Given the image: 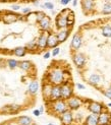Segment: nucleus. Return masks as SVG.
<instances>
[{"label":"nucleus","instance_id":"nucleus-1","mask_svg":"<svg viewBox=\"0 0 111 125\" xmlns=\"http://www.w3.org/2000/svg\"><path fill=\"white\" fill-rule=\"evenodd\" d=\"M68 75H70V73L64 68L60 66H53L48 70L46 74V82L51 84L61 85L63 83L69 80Z\"/></svg>","mask_w":111,"mask_h":125},{"label":"nucleus","instance_id":"nucleus-2","mask_svg":"<svg viewBox=\"0 0 111 125\" xmlns=\"http://www.w3.org/2000/svg\"><path fill=\"white\" fill-rule=\"evenodd\" d=\"M47 104L49 105V108L51 109V112L54 115H61L65 112L66 110H68V107H67V104L65 100L59 99L56 100V101H52V102H47Z\"/></svg>","mask_w":111,"mask_h":125},{"label":"nucleus","instance_id":"nucleus-3","mask_svg":"<svg viewBox=\"0 0 111 125\" xmlns=\"http://www.w3.org/2000/svg\"><path fill=\"white\" fill-rule=\"evenodd\" d=\"M23 15L21 14H17L15 13L14 11H5L2 13L1 15V21L5 23V24H11V23H14L17 21H21V20H26L24 17H22Z\"/></svg>","mask_w":111,"mask_h":125},{"label":"nucleus","instance_id":"nucleus-4","mask_svg":"<svg viewBox=\"0 0 111 125\" xmlns=\"http://www.w3.org/2000/svg\"><path fill=\"white\" fill-rule=\"evenodd\" d=\"M72 62L73 64L76 65V67L78 69H84L86 67V64H87V57L84 53H81V52H73L72 53Z\"/></svg>","mask_w":111,"mask_h":125},{"label":"nucleus","instance_id":"nucleus-5","mask_svg":"<svg viewBox=\"0 0 111 125\" xmlns=\"http://www.w3.org/2000/svg\"><path fill=\"white\" fill-rule=\"evenodd\" d=\"M61 87V99L62 100H66L69 99L71 96H73V84L71 82L67 80V82L63 83L62 84L60 85Z\"/></svg>","mask_w":111,"mask_h":125},{"label":"nucleus","instance_id":"nucleus-6","mask_svg":"<svg viewBox=\"0 0 111 125\" xmlns=\"http://www.w3.org/2000/svg\"><path fill=\"white\" fill-rule=\"evenodd\" d=\"M66 104H67V107H68V110H70V111H77V110H78L83 106L84 101L81 98H78V97L73 95L69 99L66 100Z\"/></svg>","mask_w":111,"mask_h":125},{"label":"nucleus","instance_id":"nucleus-7","mask_svg":"<svg viewBox=\"0 0 111 125\" xmlns=\"http://www.w3.org/2000/svg\"><path fill=\"white\" fill-rule=\"evenodd\" d=\"M87 109L90 111V113L95 114V115H99L102 111H104L106 108L102 103L96 102V101H89L87 105Z\"/></svg>","mask_w":111,"mask_h":125},{"label":"nucleus","instance_id":"nucleus-8","mask_svg":"<svg viewBox=\"0 0 111 125\" xmlns=\"http://www.w3.org/2000/svg\"><path fill=\"white\" fill-rule=\"evenodd\" d=\"M83 45V37L81 33H76L72 36V39L70 42V49L72 52H77L78 51V49H81Z\"/></svg>","mask_w":111,"mask_h":125},{"label":"nucleus","instance_id":"nucleus-9","mask_svg":"<svg viewBox=\"0 0 111 125\" xmlns=\"http://www.w3.org/2000/svg\"><path fill=\"white\" fill-rule=\"evenodd\" d=\"M87 82L92 86L99 87L101 84H103L104 78H103L102 75H100V74H98V73H91L87 78Z\"/></svg>","mask_w":111,"mask_h":125},{"label":"nucleus","instance_id":"nucleus-10","mask_svg":"<svg viewBox=\"0 0 111 125\" xmlns=\"http://www.w3.org/2000/svg\"><path fill=\"white\" fill-rule=\"evenodd\" d=\"M49 32H42L40 36L37 38V50L38 52L44 51L47 48V37Z\"/></svg>","mask_w":111,"mask_h":125},{"label":"nucleus","instance_id":"nucleus-11","mask_svg":"<svg viewBox=\"0 0 111 125\" xmlns=\"http://www.w3.org/2000/svg\"><path fill=\"white\" fill-rule=\"evenodd\" d=\"M98 125H111V112L107 109L98 115Z\"/></svg>","mask_w":111,"mask_h":125},{"label":"nucleus","instance_id":"nucleus-12","mask_svg":"<svg viewBox=\"0 0 111 125\" xmlns=\"http://www.w3.org/2000/svg\"><path fill=\"white\" fill-rule=\"evenodd\" d=\"M59 119H60L61 123H62L63 125H72L73 120H75V117H73L72 111L66 110L61 115H59Z\"/></svg>","mask_w":111,"mask_h":125},{"label":"nucleus","instance_id":"nucleus-13","mask_svg":"<svg viewBox=\"0 0 111 125\" xmlns=\"http://www.w3.org/2000/svg\"><path fill=\"white\" fill-rule=\"evenodd\" d=\"M42 32H51V17L47 14L38 22Z\"/></svg>","mask_w":111,"mask_h":125},{"label":"nucleus","instance_id":"nucleus-14","mask_svg":"<svg viewBox=\"0 0 111 125\" xmlns=\"http://www.w3.org/2000/svg\"><path fill=\"white\" fill-rule=\"evenodd\" d=\"M70 31H71V28H64V29H60L57 31L56 37H57V40H58L59 44L64 43L67 40V38L69 37Z\"/></svg>","mask_w":111,"mask_h":125},{"label":"nucleus","instance_id":"nucleus-15","mask_svg":"<svg viewBox=\"0 0 111 125\" xmlns=\"http://www.w3.org/2000/svg\"><path fill=\"white\" fill-rule=\"evenodd\" d=\"M81 4L85 14H91L94 11V7H95L94 0H82Z\"/></svg>","mask_w":111,"mask_h":125},{"label":"nucleus","instance_id":"nucleus-16","mask_svg":"<svg viewBox=\"0 0 111 125\" xmlns=\"http://www.w3.org/2000/svg\"><path fill=\"white\" fill-rule=\"evenodd\" d=\"M61 99V87L58 84H52L50 98H49V102L56 101V100Z\"/></svg>","mask_w":111,"mask_h":125},{"label":"nucleus","instance_id":"nucleus-17","mask_svg":"<svg viewBox=\"0 0 111 125\" xmlns=\"http://www.w3.org/2000/svg\"><path fill=\"white\" fill-rule=\"evenodd\" d=\"M59 42L57 40L56 34H54L52 32L48 33V37H47V48L49 49H53L55 47H58Z\"/></svg>","mask_w":111,"mask_h":125},{"label":"nucleus","instance_id":"nucleus-18","mask_svg":"<svg viewBox=\"0 0 111 125\" xmlns=\"http://www.w3.org/2000/svg\"><path fill=\"white\" fill-rule=\"evenodd\" d=\"M55 26L58 30L68 28V23H67V16H64L62 14L58 13L56 18H55Z\"/></svg>","mask_w":111,"mask_h":125},{"label":"nucleus","instance_id":"nucleus-19","mask_svg":"<svg viewBox=\"0 0 111 125\" xmlns=\"http://www.w3.org/2000/svg\"><path fill=\"white\" fill-rule=\"evenodd\" d=\"M51 89H52V84L49 83L48 82H44L42 85V95L43 98L46 102H49V98H50V94H51Z\"/></svg>","mask_w":111,"mask_h":125},{"label":"nucleus","instance_id":"nucleus-20","mask_svg":"<svg viewBox=\"0 0 111 125\" xmlns=\"http://www.w3.org/2000/svg\"><path fill=\"white\" fill-rule=\"evenodd\" d=\"M22 109V107L20 105H16V104H11L8 106H5V107L1 108V111L4 112V113H7V114H14L17 113L18 111Z\"/></svg>","mask_w":111,"mask_h":125},{"label":"nucleus","instance_id":"nucleus-21","mask_svg":"<svg viewBox=\"0 0 111 125\" xmlns=\"http://www.w3.org/2000/svg\"><path fill=\"white\" fill-rule=\"evenodd\" d=\"M18 67H20L21 69L23 70V71L30 72L34 68V65H33L32 62L29 61V60H22V61L18 62Z\"/></svg>","mask_w":111,"mask_h":125},{"label":"nucleus","instance_id":"nucleus-22","mask_svg":"<svg viewBox=\"0 0 111 125\" xmlns=\"http://www.w3.org/2000/svg\"><path fill=\"white\" fill-rule=\"evenodd\" d=\"M11 53L13 54L16 57H23L26 56L28 53V50L26 48V46H20V47H16L11 51Z\"/></svg>","mask_w":111,"mask_h":125},{"label":"nucleus","instance_id":"nucleus-23","mask_svg":"<svg viewBox=\"0 0 111 125\" xmlns=\"http://www.w3.org/2000/svg\"><path fill=\"white\" fill-rule=\"evenodd\" d=\"M84 124L85 125H98V115L92 114V113L89 114L85 118Z\"/></svg>","mask_w":111,"mask_h":125},{"label":"nucleus","instance_id":"nucleus-24","mask_svg":"<svg viewBox=\"0 0 111 125\" xmlns=\"http://www.w3.org/2000/svg\"><path fill=\"white\" fill-rule=\"evenodd\" d=\"M28 91L32 96H35L39 91V83H38V80H36V79L32 80V82L30 83V84H29V90Z\"/></svg>","mask_w":111,"mask_h":125},{"label":"nucleus","instance_id":"nucleus-25","mask_svg":"<svg viewBox=\"0 0 111 125\" xmlns=\"http://www.w3.org/2000/svg\"><path fill=\"white\" fill-rule=\"evenodd\" d=\"M101 13L103 15H110L111 14V1H105L102 6Z\"/></svg>","mask_w":111,"mask_h":125},{"label":"nucleus","instance_id":"nucleus-26","mask_svg":"<svg viewBox=\"0 0 111 125\" xmlns=\"http://www.w3.org/2000/svg\"><path fill=\"white\" fill-rule=\"evenodd\" d=\"M101 34L105 38H111V24H104L101 28Z\"/></svg>","mask_w":111,"mask_h":125},{"label":"nucleus","instance_id":"nucleus-27","mask_svg":"<svg viewBox=\"0 0 111 125\" xmlns=\"http://www.w3.org/2000/svg\"><path fill=\"white\" fill-rule=\"evenodd\" d=\"M33 122L32 118L29 116H21L17 118V123L18 125H31Z\"/></svg>","mask_w":111,"mask_h":125},{"label":"nucleus","instance_id":"nucleus-28","mask_svg":"<svg viewBox=\"0 0 111 125\" xmlns=\"http://www.w3.org/2000/svg\"><path fill=\"white\" fill-rule=\"evenodd\" d=\"M26 48L28 50V52H36V51H38L37 50V39H34L32 41H30L27 43V45H26Z\"/></svg>","mask_w":111,"mask_h":125},{"label":"nucleus","instance_id":"nucleus-29","mask_svg":"<svg viewBox=\"0 0 111 125\" xmlns=\"http://www.w3.org/2000/svg\"><path fill=\"white\" fill-rule=\"evenodd\" d=\"M18 62H20V61H17L16 59L10 58V59H8L7 61H6V64H7V66H8L9 69L13 70V69H15V68L18 67Z\"/></svg>","mask_w":111,"mask_h":125},{"label":"nucleus","instance_id":"nucleus-30","mask_svg":"<svg viewBox=\"0 0 111 125\" xmlns=\"http://www.w3.org/2000/svg\"><path fill=\"white\" fill-rule=\"evenodd\" d=\"M41 7L46 8V9H49V10H53V9H54V3L51 2V1H46L43 5H41Z\"/></svg>","mask_w":111,"mask_h":125},{"label":"nucleus","instance_id":"nucleus-31","mask_svg":"<svg viewBox=\"0 0 111 125\" xmlns=\"http://www.w3.org/2000/svg\"><path fill=\"white\" fill-rule=\"evenodd\" d=\"M35 13H36V21H37V22H39V21L42 20V18L46 15L45 12H44V11H41V10L35 11Z\"/></svg>","mask_w":111,"mask_h":125},{"label":"nucleus","instance_id":"nucleus-32","mask_svg":"<svg viewBox=\"0 0 111 125\" xmlns=\"http://www.w3.org/2000/svg\"><path fill=\"white\" fill-rule=\"evenodd\" d=\"M103 95L105 96V98L111 100V86L107 87V89L105 91H103Z\"/></svg>","mask_w":111,"mask_h":125},{"label":"nucleus","instance_id":"nucleus-33","mask_svg":"<svg viewBox=\"0 0 111 125\" xmlns=\"http://www.w3.org/2000/svg\"><path fill=\"white\" fill-rule=\"evenodd\" d=\"M60 53V48L59 47H55L52 49V51H51V56H53V57H56L57 55H59Z\"/></svg>","mask_w":111,"mask_h":125},{"label":"nucleus","instance_id":"nucleus-34","mask_svg":"<svg viewBox=\"0 0 111 125\" xmlns=\"http://www.w3.org/2000/svg\"><path fill=\"white\" fill-rule=\"evenodd\" d=\"M70 12H71V9H69V8H63L62 10L59 12V13L62 14V15H64V16H67V15L70 13Z\"/></svg>","mask_w":111,"mask_h":125},{"label":"nucleus","instance_id":"nucleus-35","mask_svg":"<svg viewBox=\"0 0 111 125\" xmlns=\"http://www.w3.org/2000/svg\"><path fill=\"white\" fill-rule=\"evenodd\" d=\"M10 8H11L12 11L15 12V11H18V10L21 9V5H20V4H12Z\"/></svg>","mask_w":111,"mask_h":125},{"label":"nucleus","instance_id":"nucleus-36","mask_svg":"<svg viewBox=\"0 0 111 125\" xmlns=\"http://www.w3.org/2000/svg\"><path fill=\"white\" fill-rule=\"evenodd\" d=\"M31 11H32V9H31L30 7H24V8L22 9V14H23V15H27L28 13H30Z\"/></svg>","mask_w":111,"mask_h":125},{"label":"nucleus","instance_id":"nucleus-37","mask_svg":"<svg viewBox=\"0 0 111 125\" xmlns=\"http://www.w3.org/2000/svg\"><path fill=\"white\" fill-rule=\"evenodd\" d=\"M70 2H71V0H59V3H60L61 5H63V6L68 5Z\"/></svg>","mask_w":111,"mask_h":125},{"label":"nucleus","instance_id":"nucleus-38","mask_svg":"<svg viewBox=\"0 0 111 125\" xmlns=\"http://www.w3.org/2000/svg\"><path fill=\"white\" fill-rule=\"evenodd\" d=\"M76 86L78 87V90H81V91H83V90H85V89H86V86H85L83 83H77V84H76Z\"/></svg>","mask_w":111,"mask_h":125},{"label":"nucleus","instance_id":"nucleus-39","mask_svg":"<svg viewBox=\"0 0 111 125\" xmlns=\"http://www.w3.org/2000/svg\"><path fill=\"white\" fill-rule=\"evenodd\" d=\"M51 57V52H46V53H44V55H43V58L44 59H49Z\"/></svg>","mask_w":111,"mask_h":125},{"label":"nucleus","instance_id":"nucleus-40","mask_svg":"<svg viewBox=\"0 0 111 125\" xmlns=\"http://www.w3.org/2000/svg\"><path fill=\"white\" fill-rule=\"evenodd\" d=\"M33 114H34L36 117H39V116L41 115V112L39 111V109H36V110L33 111Z\"/></svg>","mask_w":111,"mask_h":125},{"label":"nucleus","instance_id":"nucleus-41","mask_svg":"<svg viewBox=\"0 0 111 125\" xmlns=\"http://www.w3.org/2000/svg\"><path fill=\"white\" fill-rule=\"evenodd\" d=\"M32 3L35 6H39L40 5V0H32Z\"/></svg>","mask_w":111,"mask_h":125},{"label":"nucleus","instance_id":"nucleus-42","mask_svg":"<svg viewBox=\"0 0 111 125\" xmlns=\"http://www.w3.org/2000/svg\"><path fill=\"white\" fill-rule=\"evenodd\" d=\"M82 118H83V114H82V113H77V119L81 120Z\"/></svg>","mask_w":111,"mask_h":125},{"label":"nucleus","instance_id":"nucleus-43","mask_svg":"<svg viewBox=\"0 0 111 125\" xmlns=\"http://www.w3.org/2000/svg\"><path fill=\"white\" fill-rule=\"evenodd\" d=\"M71 3H72L73 7H76V6L78 5V0H71Z\"/></svg>","mask_w":111,"mask_h":125},{"label":"nucleus","instance_id":"nucleus-44","mask_svg":"<svg viewBox=\"0 0 111 125\" xmlns=\"http://www.w3.org/2000/svg\"><path fill=\"white\" fill-rule=\"evenodd\" d=\"M39 111L41 112V114H42V113H43V111H44V107H43V106H41V107L39 108Z\"/></svg>","mask_w":111,"mask_h":125},{"label":"nucleus","instance_id":"nucleus-45","mask_svg":"<svg viewBox=\"0 0 111 125\" xmlns=\"http://www.w3.org/2000/svg\"><path fill=\"white\" fill-rule=\"evenodd\" d=\"M3 65V61H2V59H0V67H1Z\"/></svg>","mask_w":111,"mask_h":125},{"label":"nucleus","instance_id":"nucleus-46","mask_svg":"<svg viewBox=\"0 0 111 125\" xmlns=\"http://www.w3.org/2000/svg\"><path fill=\"white\" fill-rule=\"evenodd\" d=\"M107 106H108V108H111V102H110V103H108V104H107Z\"/></svg>","mask_w":111,"mask_h":125},{"label":"nucleus","instance_id":"nucleus-47","mask_svg":"<svg viewBox=\"0 0 111 125\" xmlns=\"http://www.w3.org/2000/svg\"><path fill=\"white\" fill-rule=\"evenodd\" d=\"M47 125H54V124H53V123H48Z\"/></svg>","mask_w":111,"mask_h":125},{"label":"nucleus","instance_id":"nucleus-48","mask_svg":"<svg viewBox=\"0 0 111 125\" xmlns=\"http://www.w3.org/2000/svg\"><path fill=\"white\" fill-rule=\"evenodd\" d=\"M9 1H16V0H9Z\"/></svg>","mask_w":111,"mask_h":125},{"label":"nucleus","instance_id":"nucleus-49","mask_svg":"<svg viewBox=\"0 0 111 125\" xmlns=\"http://www.w3.org/2000/svg\"><path fill=\"white\" fill-rule=\"evenodd\" d=\"M110 23H111V18H110Z\"/></svg>","mask_w":111,"mask_h":125},{"label":"nucleus","instance_id":"nucleus-50","mask_svg":"<svg viewBox=\"0 0 111 125\" xmlns=\"http://www.w3.org/2000/svg\"><path fill=\"white\" fill-rule=\"evenodd\" d=\"M32 125H37V124H32Z\"/></svg>","mask_w":111,"mask_h":125},{"label":"nucleus","instance_id":"nucleus-51","mask_svg":"<svg viewBox=\"0 0 111 125\" xmlns=\"http://www.w3.org/2000/svg\"><path fill=\"white\" fill-rule=\"evenodd\" d=\"M46 1H48V0H46Z\"/></svg>","mask_w":111,"mask_h":125},{"label":"nucleus","instance_id":"nucleus-52","mask_svg":"<svg viewBox=\"0 0 111 125\" xmlns=\"http://www.w3.org/2000/svg\"><path fill=\"white\" fill-rule=\"evenodd\" d=\"M110 1H111V0H110Z\"/></svg>","mask_w":111,"mask_h":125}]
</instances>
